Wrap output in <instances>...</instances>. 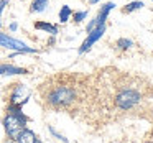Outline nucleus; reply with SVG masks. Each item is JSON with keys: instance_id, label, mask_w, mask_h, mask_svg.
<instances>
[{"instance_id": "4468645a", "label": "nucleus", "mask_w": 153, "mask_h": 143, "mask_svg": "<svg viewBox=\"0 0 153 143\" xmlns=\"http://www.w3.org/2000/svg\"><path fill=\"white\" fill-rule=\"evenodd\" d=\"M117 46H119L120 50H128V48L133 46V41L128 40V38H119V40H117Z\"/></svg>"}, {"instance_id": "f3484780", "label": "nucleus", "mask_w": 153, "mask_h": 143, "mask_svg": "<svg viewBox=\"0 0 153 143\" xmlns=\"http://www.w3.org/2000/svg\"><path fill=\"white\" fill-rule=\"evenodd\" d=\"M7 5H8L7 0H0V17H2V13H4V10H5ZM0 27H2V21H0Z\"/></svg>"}, {"instance_id": "a211bd4d", "label": "nucleus", "mask_w": 153, "mask_h": 143, "mask_svg": "<svg viewBox=\"0 0 153 143\" xmlns=\"http://www.w3.org/2000/svg\"><path fill=\"white\" fill-rule=\"evenodd\" d=\"M8 28H10V31H17L18 30V23H17V21H13V23H10V27H8Z\"/></svg>"}, {"instance_id": "aec40b11", "label": "nucleus", "mask_w": 153, "mask_h": 143, "mask_svg": "<svg viewBox=\"0 0 153 143\" xmlns=\"http://www.w3.org/2000/svg\"><path fill=\"white\" fill-rule=\"evenodd\" d=\"M152 2H153V0H152Z\"/></svg>"}, {"instance_id": "0eeeda50", "label": "nucleus", "mask_w": 153, "mask_h": 143, "mask_svg": "<svg viewBox=\"0 0 153 143\" xmlns=\"http://www.w3.org/2000/svg\"><path fill=\"white\" fill-rule=\"evenodd\" d=\"M28 99H30V90H28V87L23 86V84H17L13 92H12V96H10V104L12 105H17V107H23L28 102Z\"/></svg>"}, {"instance_id": "6ab92c4d", "label": "nucleus", "mask_w": 153, "mask_h": 143, "mask_svg": "<svg viewBox=\"0 0 153 143\" xmlns=\"http://www.w3.org/2000/svg\"><path fill=\"white\" fill-rule=\"evenodd\" d=\"M99 2H100V0H89L91 5H96V4H99Z\"/></svg>"}, {"instance_id": "dca6fc26", "label": "nucleus", "mask_w": 153, "mask_h": 143, "mask_svg": "<svg viewBox=\"0 0 153 143\" xmlns=\"http://www.w3.org/2000/svg\"><path fill=\"white\" fill-rule=\"evenodd\" d=\"M50 133H51V135H53V136H56V138H58V140H61V142H64V143H68V140H66V138H64V136H63V135H61V133H58V132H56V130H54V128H53V127H50Z\"/></svg>"}, {"instance_id": "f8f14e48", "label": "nucleus", "mask_w": 153, "mask_h": 143, "mask_svg": "<svg viewBox=\"0 0 153 143\" xmlns=\"http://www.w3.org/2000/svg\"><path fill=\"white\" fill-rule=\"evenodd\" d=\"M145 7L143 5L142 0H135V2H130V4H127L125 7H123V13H132V12H137V10H142V8Z\"/></svg>"}, {"instance_id": "f257e3e1", "label": "nucleus", "mask_w": 153, "mask_h": 143, "mask_svg": "<svg viewBox=\"0 0 153 143\" xmlns=\"http://www.w3.org/2000/svg\"><path fill=\"white\" fill-rule=\"evenodd\" d=\"M74 90L71 87H56L50 92L48 96V102L51 105H56V107H63V105H68L74 100Z\"/></svg>"}, {"instance_id": "2eb2a0df", "label": "nucleus", "mask_w": 153, "mask_h": 143, "mask_svg": "<svg viewBox=\"0 0 153 143\" xmlns=\"http://www.w3.org/2000/svg\"><path fill=\"white\" fill-rule=\"evenodd\" d=\"M71 17L74 18V21H76V23H81L82 20H86V18H87V12H86V10H82V12H74Z\"/></svg>"}, {"instance_id": "6e6552de", "label": "nucleus", "mask_w": 153, "mask_h": 143, "mask_svg": "<svg viewBox=\"0 0 153 143\" xmlns=\"http://www.w3.org/2000/svg\"><path fill=\"white\" fill-rule=\"evenodd\" d=\"M15 74H28L25 67L12 66V64H0V76H15Z\"/></svg>"}, {"instance_id": "1a4fd4ad", "label": "nucleus", "mask_w": 153, "mask_h": 143, "mask_svg": "<svg viewBox=\"0 0 153 143\" xmlns=\"http://www.w3.org/2000/svg\"><path fill=\"white\" fill-rule=\"evenodd\" d=\"M17 142H18V143H41L40 138H38V136L35 135L31 130H28V128L22 130L20 135L17 136Z\"/></svg>"}, {"instance_id": "20e7f679", "label": "nucleus", "mask_w": 153, "mask_h": 143, "mask_svg": "<svg viewBox=\"0 0 153 143\" xmlns=\"http://www.w3.org/2000/svg\"><path fill=\"white\" fill-rule=\"evenodd\" d=\"M0 46L8 48V50H15L17 53H36V50L27 46L23 41L15 40V38L8 36V35H5V33H0Z\"/></svg>"}, {"instance_id": "9b49d317", "label": "nucleus", "mask_w": 153, "mask_h": 143, "mask_svg": "<svg viewBox=\"0 0 153 143\" xmlns=\"http://www.w3.org/2000/svg\"><path fill=\"white\" fill-rule=\"evenodd\" d=\"M48 0H33V4L30 5V12H33V13H41V12L46 10L48 7Z\"/></svg>"}, {"instance_id": "9d476101", "label": "nucleus", "mask_w": 153, "mask_h": 143, "mask_svg": "<svg viewBox=\"0 0 153 143\" xmlns=\"http://www.w3.org/2000/svg\"><path fill=\"white\" fill-rule=\"evenodd\" d=\"M35 28L36 30H41V31H45V33H50V35H58V27L56 25H53V23H48V21H36L35 23Z\"/></svg>"}, {"instance_id": "39448f33", "label": "nucleus", "mask_w": 153, "mask_h": 143, "mask_svg": "<svg viewBox=\"0 0 153 143\" xmlns=\"http://www.w3.org/2000/svg\"><path fill=\"white\" fill-rule=\"evenodd\" d=\"M117 5L114 4V2H107V4H104L102 7L99 8V13L96 15V18L94 20H91L89 23H87V28H86V31L89 33L91 30H94L96 27H100V25H105V20H107V17H109V13H110V10H114Z\"/></svg>"}, {"instance_id": "7ed1b4c3", "label": "nucleus", "mask_w": 153, "mask_h": 143, "mask_svg": "<svg viewBox=\"0 0 153 143\" xmlns=\"http://www.w3.org/2000/svg\"><path fill=\"white\" fill-rule=\"evenodd\" d=\"M140 94L137 92V90H133V89H127V90H122V92L117 96V99H115V104H117V107H120V109H123V110H128V109H132V107H135L137 104L140 102Z\"/></svg>"}, {"instance_id": "f03ea898", "label": "nucleus", "mask_w": 153, "mask_h": 143, "mask_svg": "<svg viewBox=\"0 0 153 143\" xmlns=\"http://www.w3.org/2000/svg\"><path fill=\"white\" fill-rule=\"evenodd\" d=\"M25 123H27V120L20 119V117L13 115V113H8V115L4 119L5 132H7V135L10 136L12 140H17V136L20 135L22 130L27 128V127H25Z\"/></svg>"}, {"instance_id": "ddd939ff", "label": "nucleus", "mask_w": 153, "mask_h": 143, "mask_svg": "<svg viewBox=\"0 0 153 143\" xmlns=\"http://www.w3.org/2000/svg\"><path fill=\"white\" fill-rule=\"evenodd\" d=\"M71 15H73L71 7H69V5H63L61 10H59V21H61V23H66V21L71 18Z\"/></svg>"}, {"instance_id": "423d86ee", "label": "nucleus", "mask_w": 153, "mask_h": 143, "mask_svg": "<svg viewBox=\"0 0 153 143\" xmlns=\"http://www.w3.org/2000/svg\"><path fill=\"white\" fill-rule=\"evenodd\" d=\"M105 33V25H100V27H96L94 30H91L87 33V38L82 41V44L79 46V54H84L92 48V44H96L97 41L102 38V35Z\"/></svg>"}]
</instances>
